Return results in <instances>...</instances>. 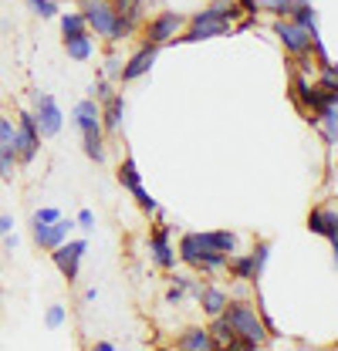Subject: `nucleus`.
<instances>
[{"label": "nucleus", "instance_id": "obj_1", "mask_svg": "<svg viewBox=\"0 0 338 351\" xmlns=\"http://www.w3.org/2000/svg\"><path fill=\"white\" fill-rule=\"evenodd\" d=\"M234 17H237V7H234V0H216V3H210L207 10L193 14V21H190V27L179 34V41H183V44H193V41L223 38V34H230V31H234Z\"/></svg>", "mask_w": 338, "mask_h": 351}, {"label": "nucleus", "instance_id": "obj_2", "mask_svg": "<svg viewBox=\"0 0 338 351\" xmlns=\"http://www.w3.org/2000/svg\"><path fill=\"white\" fill-rule=\"evenodd\" d=\"M223 317H227V324H230V331H234V338H237V348L254 351L267 341L264 321L257 317V311H254L247 301H227Z\"/></svg>", "mask_w": 338, "mask_h": 351}, {"label": "nucleus", "instance_id": "obj_3", "mask_svg": "<svg viewBox=\"0 0 338 351\" xmlns=\"http://www.w3.org/2000/svg\"><path fill=\"white\" fill-rule=\"evenodd\" d=\"M14 145H17V162L21 166L34 162V156L41 149V132L34 125L31 112H17V119H14Z\"/></svg>", "mask_w": 338, "mask_h": 351}, {"label": "nucleus", "instance_id": "obj_4", "mask_svg": "<svg viewBox=\"0 0 338 351\" xmlns=\"http://www.w3.org/2000/svg\"><path fill=\"white\" fill-rule=\"evenodd\" d=\"M78 14L84 17L88 31H95V34H102V38L112 34L115 17H119V10H115L112 0H78Z\"/></svg>", "mask_w": 338, "mask_h": 351}, {"label": "nucleus", "instance_id": "obj_5", "mask_svg": "<svg viewBox=\"0 0 338 351\" xmlns=\"http://www.w3.org/2000/svg\"><path fill=\"white\" fill-rule=\"evenodd\" d=\"M31 115H34V125L41 132L44 138H54L61 125H65V115H61V108H58V101L47 95V91H34V108H31Z\"/></svg>", "mask_w": 338, "mask_h": 351}, {"label": "nucleus", "instance_id": "obj_6", "mask_svg": "<svg viewBox=\"0 0 338 351\" xmlns=\"http://www.w3.org/2000/svg\"><path fill=\"white\" fill-rule=\"evenodd\" d=\"M84 254H88V240H65V243H58V247L51 250V261H54V267H58L68 280H78V277H82Z\"/></svg>", "mask_w": 338, "mask_h": 351}, {"label": "nucleus", "instance_id": "obj_7", "mask_svg": "<svg viewBox=\"0 0 338 351\" xmlns=\"http://www.w3.org/2000/svg\"><path fill=\"white\" fill-rule=\"evenodd\" d=\"M119 182L132 193V199L139 203V210H142V213H156V210H159V206H156V199L146 193V186H142V173H139V166H135V159H132V156H126V162L119 166Z\"/></svg>", "mask_w": 338, "mask_h": 351}, {"label": "nucleus", "instance_id": "obj_8", "mask_svg": "<svg viewBox=\"0 0 338 351\" xmlns=\"http://www.w3.org/2000/svg\"><path fill=\"white\" fill-rule=\"evenodd\" d=\"M274 34H278V41L284 44L291 54H297V58H308V54H311V31H304L291 17H278V21H274Z\"/></svg>", "mask_w": 338, "mask_h": 351}, {"label": "nucleus", "instance_id": "obj_9", "mask_svg": "<svg viewBox=\"0 0 338 351\" xmlns=\"http://www.w3.org/2000/svg\"><path fill=\"white\" fill-rule=\"evenodd\" d=\"M183 27H186V17H183V14H176V10H163V14L149 17V24H146V41L163 47V44L172 41V38H176V31H183Z\"/></svg>", "mask_w": 338, "mask_h": 351}, {"label": "nucleus", "instance_id": "obj_10", "mask_svg": "<svg viewBox=\"0 0 338 351\" xmlns=\"http://www.w3.org/2000/svg\"><path fill=\"white\" fill-rule=\"evenodd\" d=\"M71 226H75V219H65V217L54 219V223H31L34 247H41V250H54L58 243H65V240H68Z\"/></svg>", "mask_w": 338, "mask_h": 351}, {"label": "nucleus", "instance_id": "obj_11", "mask_svg": "<svg viewBox=\"0 0 338 351\" xmlns=\"http://www.w3.org/2000/svg\"><path fill=\"white\" fill-rule=\"evenodd\" d=\"M156 54H159V44H142L132 58H128L126 64H122V71H119V78L122 82H135V78H142V75H149V68L156 64Z\"/></svg>", "mask_w": 338, "mask_h": 351}, {"label": "nucleus", "instance_id": "obj_12", "mask_svg": "<svg viewBox=\"0 0 338 351\" xmlns=\"http://www.w3.org/2000/svg\"><path fill=\"white\" fill-rule=\"evenodd\" d=\"M149 254H153V263L159 270H172L176 267V254L169 247V226H156L149 233Z\"/></svg>", "mask_w": 338, "mask_h": 351}, {"label": "nucleus", "instance_id": "obj_13", "mask_svg": "<svg viewBox=\"0 0 338 351\" xmlns=\"http://www.w3.org/2000/svg\"><path fill=\"white\" fill-rule=\"evenodd\" d=\"M71 122L78 125V132H105L102 129V105L95 101V98H82L78 105H75V115H71Z\"/></svg>", "mask_w": 338, "mask_h": 351}, {"label": "nucleus", "instance_id": "obj_14", "mask_svg": "<svg viewBox=\"0 0 338 351\" xmlns=\"http://www.w3.org/2000/svg\"><path fill=\"white\" fill-rule=\"evenodd\" d=\"M196 240L203 243V250H216V254H237V233L234 230H207L196 233Z\"/></svg>", "mask_w": 338, "mask_h": 351}, {"label": "nucleus", "instance_id": "obj_15", "mask_svg": "<svg viewBox=\"0 0 338 351\" xmlns=\"http://www.w3.org/2000/svg\"><path fill=\"white\" fill-rule=\"evenodd\" d=\"M122 119H126V98L122 95L105 98L102 101V129L109 132V135H115V132L122 129Z\"/></svg>", "mask_w": 338, "mask_h": 351}, {"label": "nucleus", "instance_id": "obj_16", "mask_svg": "<svg viewBox=\"0 0 338 351\" xmlns=\"http://www.w3.org/2000/svg\"><path fill=\"white\" fill-rule=\"evenodd\" d=\"M308 230L328 240L338 230V210L335 206H318V210H311V213H308Z\"/></svg>", "mask_w": 338, "mask_h": 351}, {"label": "nucleus", "instance_id": "obj_17", "mask_svg": "<svg viewBox=\"0 0 338 351\" xmlns=\"http://www.w3.org/2000/svg\"><path fill=\"white\" fill-rule=\"evenodd\" d=\"M176 348H186V351H210L216 348L213 335L207 328H186L179 338H176Z\"/></svg>", "mask_w": 338, "mask_h": 351}, {"label": "nucleus", "instance_id": "obj_18", "mask_svg": "<svg viewBox=\"0 0 338 351\" xmlns=\"http://www.w3.org/2000/svg\"><path fill=\"white\" fill-rule=\"evenodd\" d=\"M200 304H203V311L210 314V317H216V314H223V307H227V301H230V294L223 291V287H216V284H207V287H200Z\"/></svg>", "mask_w": 338, "mask_h": 351}, {"label": "nucleus", "instance_id": "obj_19", "mask_svg": "<svg viewBox=\"0 0 338 351\" xmlns=\"http://www.w3.org/2000/svg\"><path fill=\"white\" fill-rule=\"evenodd\" d=\"M227 274L230 277H237V280H257V274H254V257L251 254H240V257H227Z\"/></svg>", "mask_w": 338, "mask_h": 351}, {"label": "nucleus", "instance_id": "obj_20", "mask_svg": "<svg viewBox=\"0 0 338 351\" xmlns=\"http://www.w3.org/2000/svg\"><path fill=\"white\" fill-rule=\"evenodd\" d=\"M315 125L322 129L325 142H332V145H335V142H338V101H335V105H328V108H325V112L315 119Z\"/></svg>", "mask_w": 338, "mask_h": 351}, {"label": "nucleus", "instance_id": "obj_21", "mask_svg": "<svg viewBox=\"0 0 338 351\" xmlns=\"http://www.w3.org/2000/svg\"><path fill=\"white\" fill-rule=\"evenodd\" d=\"M213 335V341H216V348H237V338H234V331H230V324H227V317L223 314H216L213 317V324L207 328Z\"/></svg>", "mask_w": 338, "mask_h": 351}, {"label": "nucleus", "instance_id": "obj_22", "mask_svg": "<svg viewBox=\"0 0 338 351\" xmlns=\"http://www.w3.org/2000/svg\"><path fill=\"white\" fill-rule=\"evenodd\" d=\"M82 149L91 162H105V132H84Z\"/></svg>", "mask_w": 338, "mask_h": 351}, {"label": "nucleus", "instance_id": "obj_23", "mask_svg": "<svg viewBox=\"0 0 338 351\" xmlns=\"http://www.w3.org/2000/svg\"><path fill=\"white\" fill-rule=\"evenodd\" d=\"M65 51H68V58H75V61H88V58L95 54L91 34H82V38H68V41H65Z\"/></svg>", "mask_w": 338, "mask_h": 351}, {"label": "nucleus", "instance_id": "obj_24", "mask_svg": "<svg viewBox=\"0 0 338 351\" xmlns=\"http://www.w3.org/2000/svg\"><path fill=\"white\" fill-rule=\"evenodd\" d=\"M82 34H88V24H84L82 14H65V17H61V41L82 38Z\"/></svg>", "mask_w": 338, "mask_h": 351}, {"label": "nucleus", "instance_id": "obj_25", "mask_svg": "<svg viewBox=\"0 0 338 351\" xmlns=\"http://www.w3.org/2000/svg\"><path fill=\"white\" fill-rule=\"evenodd\" d=\"M257 10H271L278 17H291V10L297 7V0H254Z\"/></svg>", "mask_w": 338, "mask_h": 351}, {"label": "nucleus", "instance_id": "obj_26", "mask_svg": "<svg viewBox=\"0 0 338 351\" xmlns=\"http://www.w3.org/2000/svg\"><path fill=\"white\" fill-rule=\"evenodd\" d=\"M27 7H31V14H38L41 21H51V17H58V3L54 0H24Z\"/></svg>", "mask_w": 338, "mask_h": 351}, {"label": "nucleus", "instance_id": "obj_27", "mask_svg": "<svg viewBox=\"0 0 338 351\" xmlns=\"http://www.w3.org/2000/svg\"><path fill=\"white\" fill-rule=\"evenodd\" d=\"M251 257H254V274L260 277V274L267 270V261H271V243H267V240L257 243V250H251Z\"/></svg>", "mask_w": 338, "mask_h": 351}, {"label": "nucleus", "instance_id": "obj_28", "mask_svg": "<svg viewBox=\"0 0 338 351\" xmlns=\"http://www.w3.org/2000/svg\"><path fill=\"white\" fill-rule=\"evenodd\" d=\"M65 317H68V311H65L61 304H51L47 307V314H44L47 328H61V324H65Z\"/></svg>", "mask_w": 338, "mask_h": 351}, {"label": "nucleus", "instance_id": "obj_29", "mask_svg": "<svg viewBox=\"0 0 338 351\" xmlns=\"http://www.w3.org/2000/svg\"><path fill=\"white\" fill-rule=\"evenodd\" d=\"M54 219H61V210L58 206H41V210H34L31 223H54Z\"/></svg>", "mask_w": 338, "mask_h": 351}, {"label": "nucleus", "instance_id": "obj_30", "mask_svg": "<svg viewBox=\"0 0 338 351\" xmlns=\"http://www.w3.org/2000/svg\"><path fill=\"white\" fill-rule=\"evenodd\" d=\"M112 95H115V91H112V85H109L105 78L91 85V98H102V101H105V98H112Z\"/></svg>", "mask_w": 338, "mask_h": 351}, {"label": "nucleus", "instance_id": "obj_31", "mask_svg": "<svg viewBox=\"0 0 338 351\" xmlns=\"http://www.w3.org/2000/svg\"><path fill=\"white\" fill-rule=\"evenodd\" d=\"M186 287H190L186 280H176V284L169 287V294H166V301H169V304H179V301H183V291H186Z\"/></svg>", "mask_w": 338, "mask_h": 351}, {"label": "nucleus", "instance_id": "obj_32", "mask_svg": "<svg viewBox=\"0 0 338 351\" xmlns=\"http://www.w3.org/2000/svg\"><path fill=\"white\" fill-rule=\"evenodd\" d=\"M105 71H109V75H119V71H122V58L109 54V61H105Z\"/></svg>", "mask_w": 338, "mask_h": 351}, {"label": "nucleus", "instance_id": "obj_33", "mask_svg": "<svg viewBox=\"0 0 338 351\" xmlns=\"http://www.w3.org/2000/svg\"><path fill=\"white\" fill-rule=\"evenodd\" d=\"M75 223H78L82 230H91V226H95V217H91V210H82V213H78V219H75Z\"/></svg>", "mask_w": 338, "mask_h": 351}, {"label": "nucleus", "instance_id": "obj_34", "mask_svg": "<svg viewBox=\"0 0 338 351\" xmlns=\"http://www.w3.org/2000/svg\"><path fill=\"white\" fill-rule=\"evenodd\" d=\"M10 230H14V219H10V217H0V240H3Z\"/></svg>", "mask_w": 338, "mask_h": 351}, {"label": "nucleus", "instance_id": "obj_35", "mask_svg": "<svg viewBox=\"0 0 338 351\" xmlns=\"http://www.w3.org/2000/svg\"><path fill=\"white\" fill-rule=\"evenodd\" d=\"M328 243H332V250H335V263H338V230L328 237Z\"/></svg>", "mask_w": 338, "mask_h": 351}, {"label": "nucleus", "instance_id": "obj_36", "mask_svg": "<svg viewBox=\"0 0 338 351\" xmlns=\"http://www.w3.org/2000/svg\"><path fill=\"white\" fill-rule=\"evenodd\" d=\"M95 348H98V351H115V345H112V341H98Z\"/></svg>", "mask_w": 338, "mask_h": 351}, {"label": "nucleus", "instance_id": "obj_37", "mask_svg": "<svg viewBox=\"0 0 338 351\" xmlns=\"http://www.w3.org/2000/svg\"><path fill=\"white\" fill-rule=\"evenodd\" d=\"M112 3H115V10H119V7H126V3H132V0H112Z\"/></svg>", "mask_w": 338, "mask_h": 351}, {"label": "nucleus", "instance_id": "obj_38", "mask_svg": "<svg viewBox=\"0 0 338 351\" xmlns=\"http://www.w3.org/2000/svg\"><path fill=\"white\" fill-rule=\"evenodd\" d=\"M54 3H65V0H54Z\"/></svg>", "mask_w": 338, "mask_h": 351}]
</instances>
